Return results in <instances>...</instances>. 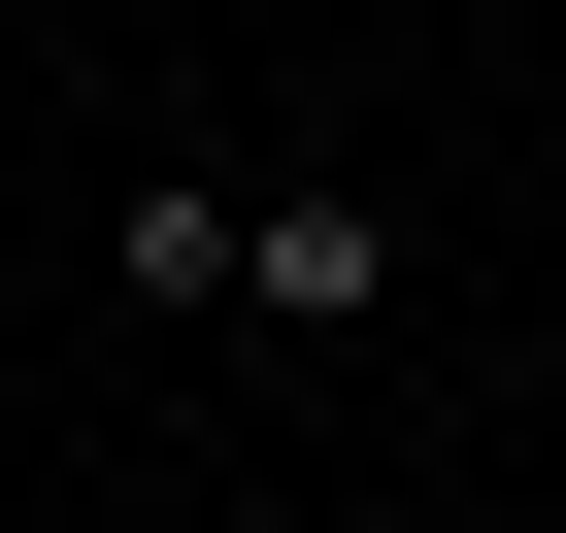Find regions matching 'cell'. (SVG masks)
Listing matches in <instances>:
<instances>
[{"mask_svg":"<svg viewBox=\"0 0 566 533\" xmlns=\"http://www.w3.org/2000/svg\"><path fill=\"white\" fill-rule=\"evenodd\" d=\"M367 301H400V200L266 167V200H233V334H367Z\"/></svg>","mask_w":566,"mask_h":533,"instance_id":"1","label":"cell"},{"mask_svg":"<svg viewBox=\"0 0 566 533\" xmlns=\"http://www.w3.org/2000/svg\"><path fill=\"white\" fill-rule=\"evenodd\" d=\"M101 301H134V334H233V167H134V200H101Z\"/></svg>","mask_w":566,"mask_h":533,"instance_id":"2","label":"cell"}]
</instances>
